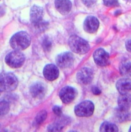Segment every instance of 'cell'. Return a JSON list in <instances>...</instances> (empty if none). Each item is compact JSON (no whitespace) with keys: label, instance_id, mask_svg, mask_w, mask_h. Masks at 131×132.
<instances>
[{"label":"cell","instance_id":"cell-1","mask_svg":"<svg viewBox=\"0 0 131 132\" xmlns=\"http://www.w3.org/2000/svg\"><path fill=\"white\" fill-rule=\"evenodd\" d=\"M31 43L30 36L25 31H20L14 34L10 40L11 47L16 51L26 49Z\"/></svg>","mask_w":131,"mask_h":132},{"label":"cell","instance_id":"cell-2","mask_svg":"<svg viewBox=\"0 0 131 132\" xmlns=\"http://www.w3.org/2000/svg\"><path fill=\"white\" fill-rule=\"evenodd\" d=\"M68 43L71 51L77 54L84 55L90 50L88 43L85 40L76 35L71 36L69 39Z\"/></svg>","mask_w":131,"mask_h":132},{"label":"cell","instance_id":"cell-3","mask_svg":"<svg viewBox=\"0 0 131 132\" xmlns=\"http://www.w3.org/2000/svg\"><path fill=\"white\" fill-rule=\"evenodd\" d=\"M18 80L16 77L11 72L2 73L0 78L1 92H11L17 86Z\"/></svg>","mask_w":131,"mask_h":132},{"label":"cell","instance_id":"cell-4","mask_svg":"<svg viewBox=\"0 0 131 132\" xmlns=\"http://www.w3.org/2000/svg\"><path fill=\"white\" fill-rule=\"evenodd\" d=\"M24 55L20 51H12L9 53L5 57L6 63L13 68H20L22 66L25 62Z\"/></svg>","mask_w":131,"mask_h":132},{"label":"cell","instance_id":"cell-5","mask_svg":"<svg viewBox=\"0 0 131 132\" xmlns=\"http://www.w3.org/2000/svg\"><path fill=\"white\" fill-rule=\"evenodd\" d=\"M94 111V105L90 101L86 100L77 105L74 109L76 116L80 117H90L92 115Z\"/></svg>","mask_w":131,"mask_h":132},{"label":"cell","instance_id":"cell-6","mask_svg":"<svg viewBox=\"0 0 131 132\" xmlns=\"http://www.w3.org/2000/svg\"><path fill=\"white\" fill-rule=\"evenodd\" d=\"M77 95V90L70 86H67L62 88L59 94L61 100L66 104L71 103L75 99Z\"/></svg>","mask_w":131,"mask_h":132},{"label":"cell","instance_id":"cell-7","mask_svg":"<svg viewBox=\"0 0 131 132\" xmlns=\"http://www.w3.org/2000/svg\"><path fill=\"white\" fill-rule=\"evenodd\" d=\"M74 56L70 52H64L59 54L56 58L57 64L61 68H66L72 66L74 63Z\"/></svg>","mask_w":131,"mask_h":132},{"label":"cell","instance_id":"cell-8","mask_svg":"<svg viewBox=\"0 0 131 132\" xmlns=\"http://www.w3.org/2000/svg\"><path fill=\"white\" fill-rule=\"evenodd\" d=\"M76 78L79 83L87 85L91 83L93 79V72L89 68L83 67L78 71Z\"/></svg>","mask_w":131,"mask_h":132},{"label":"cell","instance_id":"cell-9","mask_svg":"<svg viewBox=\"0 0 131 132\" xmlns=\"http://www.w3.org/2000/svg\"><path fill=\"white\" fill-rule=\"evenodd\" d=\"M93 59L95 63L100 66H106L110 63V56L103 48H98L93 54Z\"/></svg>","mask_w":131,"mask_h":132},{"label":"cell","instance_id":"cell-10","mask_svg":"<svg viewBox=\"0 0 131 132\" xmlns=\"http://www.w3.org/2000/svg\"><path fill=\"white\" fill-rule=\"evenodd\" d=\"M99 26L98 20L94 16H88L85 19L83 23L84 30L89 34H94L96 32Z\"/></svg>","mask_w":131,"mask_h":132},{"label":"cell","instance_id":"cell-11","mask_svg":"<svg viewBox=\"0 0 131 132\" xmlns=\"http://www.w3.org/2000/svg\"><path fill=\"white\" fill-rule=\"evenodd\" d=\"M47 89V86L44 83L37 82L31 86L30 92L33 97L41 99L45 96Z\"/></svg>","mask_w":131,"mask_h":132},{"label":"cell","instance_id":"cell-12","mask_svg":"<svg viewBox=\"0 0 131 132\" xmlns=\"http://www.w3.org/2000/svg\"><path fill=\"white\" fill-rule=\"evenodd\" d=\"M43 16L44 10L43 8L37 5H34L31 7L30 12V21L34 26L43 21Z\"/></svg>","mask_w":131,"mask_h":132},{"label":"cell","instance_id":"cell-13","mask_svg":"<svg viewBox=\"0 0 131 132\" xmlns=\"http://www.w3.org/2000/svg\"><path fill=\"white\" fill-rule=\"evenodd\" d=\"M59 73L60 72L58 67L53 64L46 65L43 70L44 77L51 81L56 80L59 77Z\"/></svg>","mask_w":131,"mask_h":132},{"label":"cell","instance_id":"cell-14","mask_svg":"<svg viewBox=\"0 0 131 132\" xmlns=\"http://www.w3.org/2000/svg\"><path fill=\"white\" fill-rule=\"evenodd\" d=\"M116 87L120 94H125L131 92V80L128 78H124L117 81Z\"/></svg>","mask_w":131,"mask_h":132},{"label":"cell","instance_id":"cell-15","mask_svg":"<svg viewBox=\"0 0 131 132\" xmlns=\"http://www.w3.org/2000/svg\"><path fill=\"white\" fill-rule=\"evenodd\" d=\"M55 6L61 14L67 15L71 11L72 3L70 0H55Z\"/></svg>","mask_w":131,"mask_h":132},{"label":"cell","instance_id":"cell-16","mask_svg":"<svg viewBox=\"0 0 131 132\" xmlns=\"http://www.w3.org/2000/svg\"><path fill=\"white\" fill-rule=\"evenodd\" d=\"M118 108L124 111H128L131 108V95L130 93L120 94L118 99Z\"/></svg>","mask_w":131,"mask_h":132},{"label":"cell","instance_id":"cell-17","mask_svg":"<svg viewBox=\"0 0 131 132\" xmlns=\"http://www.w3.org/2000/svg\"><path fill=\"white\" fill-rule=\"evenodd\" d=\"M120 74L126 78L131 77V62L129 61H122L119 67Z\"/></svg>","mask_w":131,"mask_h":132},{"label":"cell","instance_id":"cell-18","mask_svg":"<svg viewBox=\"0 0 131 132\" xmlns=\"http://www.w3.org/2000/svg\"><path fill=\"white\" fill-rule=\"evenodd\" d=\"M99 130L100 132H117L118 131V129L115 125L106 121L102 123Z\"/></svg>","mask_w":131,"mask_h":132},{"label":"cell","instance_id":"cell-19","mask_svg":"<svg viewBox=\"0 0 131 132\" xmlns=\"http://www.w3.org/2000/svg\"><path fill=\"white\" fill-rule=\"evenodd\" d=\"M47 116V113L45 110L41 111L36 115L35 118V122L37 125L42 124L46 119Z\"/></svg>","mask_w":131,"mask_h":132},{"label":"cell","instance_id":"cell-20","mask_svg":"<svg viewBox=\"0 0 131 132\" xmlns=\"http://www.w3.org/2000/svg\"><path fill=\"white\" fill-rule=\"evenodd\" d=\"M9 110V103L5 100H2L0 103V112L1 116L5 115L8 113Z\"/></svg>","mask_w":131,"mask_h":132},{"label":"cell","instance_id":"cell-21","mask_svg":"<svg viewBox=\"0 0 131 132\" xmlns=\"http://www.w3.org/2000/svg\"><path fill=\"white\" fill-rule=\"evenodd\" d=\"M127 112L128 111H124L121 110L120 109L118 108L116 111V114H115L117 119L120 121L125 120L127 118V115H128Z\"/></svg>","mask_w":131,"mask_h":132},{"label":"cell","instance_id":"cell-22","mask_svg":"<svg viewBox=\"0 0 131 132\" xmlns=\"http://www.w3.org/2000/svg\"><path fill=\"white\" fill-rule=\"evenodd\" d=\"M63 128V124L59 123H54L50 125L48 127V131L49 132H59Z\"/></svg>","mask_w":131,"mask_h":132},{"label":"cell","instance_id":"cell-23","mask_svg":"<svg viewBox=\"0 0 131 132\" xmlns=\"http://www.w3.org/2000/svg\"><path fill=\"white\" fill-rule=\"evenodd\" d=\"M43 47L45 52H49L51 51L52 48V43L48 37H46L43 41Z\"/></svg>","mask_w":131,"mask_h":132},{"label":"cell","instance_id":"cell-24","mask_svg":"<svg viewBox=\"0 0 131 132\" xmlns=\"http://www.w3.org/2000/svg\"><path fill=\"white\" fill-rule=\"evenodd\" d=\"M104 4L108 7H115L119 5L117 0H102Z\"/></svg>","mask_w":131,"mask_h":132},{"label":"cell","instance_id":"cell-25","mask_svg":"<svg viewBox=\"0 0 131 132\" xmlns=\"http://www.w3.org/2000/svg\"><path fill=\"white\" fill-rule=\"evenodd\" d=\"M81 1L83 3V4L88 7H92L95 4V3L97 1V0H81Z\"/></svg>","mask_w":131,"mask_h":132},{"label":"cell","instance_id":"cell-26","mask_svg":"<svg viewBox=\"0 0 131 132\" xmlns=\"http://www.w3.org/2000/svg\"><path fill=\"white\" fill-rule=\"evenodd\" d=\"M54 113L58 116H61L62 114V109L59 106H54L52 109Z\"/></svg>","mask_w":131,"mask_h":132},{"label":"cell","instance_id":"cell-27","mask_svg":"<svg viewBox=\"0 0 131 132\" xmlns=\"http://www.w3.org/2000/svg\"><path fill=\"white\" fill-rule=\"evenodd\" d=\"M126 48L127 50L131 53V38L128 39L126 42Z\"/></svg>","mask_w":131,"mask_h":132},{"label":"cell","instance_id":"cell-28","mask_svg":"<svg viewBox=\"0 0 131 132\" xmlns=\"http://www.w3.org/2000/svg\"><path fill=\"white\" fill-rule=\"evenodd\" d=\"M92 90L93 94H94L95 95H100L101 93V90L97 87H96V86L93 87L92 88Z\"/></svg>","mask_w":131,"mask_h":132},{"label":"cell","instance_id":"cell-29","mask_svg":"<svg viewBox=\"0 0 131 132\" xmlns=\"http://www.w3.org/2000/svg\"><path fill=\"white\" fill-rule=\"evenodd\" d=\"M129 132H131V126L130 127V129H129Z\"/></svg>","mask_w":131,"mask_h":132}]
</instances>
